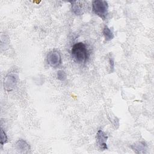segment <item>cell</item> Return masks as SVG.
I'll return each instance as SVG.
<instances>
[{
    "label": "cell",
    "mask_w": 154,
    "mask_h": 154,
    "mask_svg": "<svg viewBox=\"0 0 154 154\" xmlns=\"http://www.w3.org/2000/svg\"><path fill=\"white\" fill-rule=\"evenodd\" d=\"M71 53L75 61L80 64L85 63L89 57L86 46L82 42H78L73 45Z\"/></svg>",
    "instance_id": "cell-1"
},
{
    "label": "cell",
    "mask_w": 154,
    "mask_h": 154,
    "mask_svg": "<svg viewBox=\"0 0 154 154\" xmlns=\"http://www.w3.org/2000/svg\"><path fill=\"white\" fill-rule=\"evenodd\" d=\"M92 10L96 15L105 20L108 14V2L103 0H95L92 3Z\"/></svg>",
    "instance_id": "cell-2"
},
{
    "label": "cell",
    "mask_w": 154,
    "mask_h": 154,
    "mask_svg": "<svg viewBox=\"0 0 154 154\" xmlns=\"http://www.w3.org/2000/svg\"><path fill=\"white\" fill-rule=\"evenodd\" d=\"M48 64L52 67H58L61 64V57L59 52L57 51H52L49 52L46 57Z\"/></svg>",
    "instance_id": "cell-3"
},
{
    "label": "cell",
    "mask_w": 154,
    "mask_h": 154,
    "mask_svg": "<svg viewBox=\"0 0 154 154\" xmlns=\"http://www.w3.org/2000/svg\"><path fill=\"white\" fill-rule=\"evenodd\" d=\"M18 76L14 73L8 74L6 76L4 81V89L8 91L13 90L16 86Z\"/></svg>",
    "instance_id": "cell-4"
},
{
    "label": "cell",
    "mask_w": 154,
    "mask_h": 154,
    "mask_svg": "<svg viewBox=\"0 0 154 154\" xmlns=\"http://www.w3.org/2000/svg\"><path fill=\"white\" fill-rule=\"evenodd\" d=\"M96 143L99 148L101 150L108 149L106 141L108 139V136L102 130H99L96 134Z\"/></svg>",
    "instance_id": "cell-5"
},
{
    "label": "cell",
    "mask_w": 154,
    "mask_h": 154,
    "mask_svg": "<svg viewBox=\"0 0 154 154\" xmlns=\"http://www.w3.org/2000/svg\"><path fill=\"white\" fill-rule=\"evenodd\" d=\"M16 148L19 153H28L30 150V146L27 142L22 139H20L16 143Z\"/></svg>",
    "instance_id": "cell-6"
},
{
    "label": "cell",
    "mask_w": 154,
    "mask_h": 154,
    "mask_svg": "<svg viewBox=\"0 0 154 154\" xmlns=\"http://www.w3.org/2000/svg\"><path fill=\"white\" fill-rule=\"evenodd\" d=\"M72 4V9L76 15H81L83 14L82 3L81 1H70Z\"/></svg>",
    "instance_id": "cell-7"
},
{
    "label": "cell",
    "mask_w": 154,
    "mask_h": 154,
    "mask_svg": "<svg viewBox=\"0 0 154 154\" xmlns=\"http://www.w3.org/2000/svg\"><path fill=\"white\" fill-rule=\"evenodd\" d=\"M103 34L106 41H110L114 38V34L109 28L105 26L103 29Z\"/></svg>",
    "instance_id": "cell-8"
},
{
    "label": "cell",
    "mask_w": 154,
    "mask_h": 154,
    "mask_svg": "<svg viewBox=\"0 0 154 154\" xmlns=\"http://www.w3.org/2000/svg\"><path fill=\"white\" fill-rule=\"evenodd\" d=\"M57 78L61 81H64L67 79V75L64 70H60L57 73Z\"/></svg>",
    "instance_id": "cell-9"
},
{
    "label": "cell",
    "mask_w": 154,
    "mask_h": 154,
    "mask_svg": "<svg viewBox=\"0 0 154 154\" xmlns=\"http://www.w3.org/2000/svg\"><path fill=\"white\" fill-rule=\"evenodd\" d=\"M7 136L4 130L1 128V144L4 145L7 142Z\"/></svg>",
    "instance_id": "cell-10"
},
{
    "label": "cell",
    "mask_w": 154,
    "mask_h": 154,
    "mask_svg": "<svg viewBox=\"0 0 154 154\" xmlns=\"http://www.w3.org/2000/svg\"><path fill=\"white\" fill-rule=\"evenodd\" d=\"M145 146L146 144L144 142H140L138 144H136L134 145V147L133 149L135 150H140V149H145Z\"/></svg>",
    "instance_id": "cell-11"
},
{
    "label": "cell",
    "mask_w": 154,
    "mask_h": 154,
    "mask_svg": "<svg viewBox=\"0 0 154 154\" xmlns=\"http://www.w3.org/2000/svg\"><path fill=\"white\" fill-rule=\"evenodd\" d=\"M109 65H110V68L113 71L114 70V59L110 57L109 59Z\"/></svg>",
    "instance_id": "cell-12"
}]
</instances>
